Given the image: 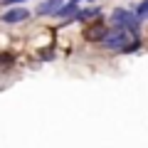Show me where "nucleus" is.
Masks as SVG:
<instances>
[{
	"instance_id": "obj_1",
	"label": "nucleus",
	"mask_w": 148,
	"mask_h": 148,
	"mask_svg": "<svg viewBox=\"0 0 148 148\" xmlns=\"http://www.w3.org/2000/svg\"><path fill=\"white\" fill-rule=\"evenodd\" d=\"M126 42H131V40H128V32L123 30V27H111V30L106 32V37L101 40V45H104L106 49H121Z\"/></svg>"
},
{
	"instance_id": "obj_2",
	"label": "nucleus",
	"mask_w": 148,
	"mask_h": 148,
	"mask_svg": "<svg viewBox=\"0 0 148 148\" xmlns=\"http://www.w3.org/2000/svg\"><path fill=\"white\" fill-rule=\"evenodd\" d=\"M27 17H30L27 8H10V10L3 12V22L5 25H17V22H25Z\"/></svg>"
},
{
	"instance_id": "obj_3",
	"label": "nucleus",
	"mask_w": 148,
	"mask_h": 148,
	"mask_svg": "<svg viewBox=\"0 0 148 148\" xmlns=\"http://www.w3.org/2000/svg\"><path fill=\"white\" fill-rule=\"evenodd\" d=\"M62 5H64V0H45V3H40V5H37L35 15H40V17L54 15V12H57V10H59Z\"/></svg>"
},
{
	"instance_id": "obj_4",
	"label": "nucleus",
	"mask_w": 148,
	"mask_h": 148,
	"mask_svg": "<svg viewBox=\"0 0 148 148\" xmlns=\"http://www.w3.org/2000/svg\"><path fill=\"white\" fill-rule=\"evenodd\" d=\"M106 32H109V27H104V25H91L89 30H84V40L86 42H101L106 37Z\"/></svg>"
},
{
	"instance_id": "obj_5",
	"label": "nucleus",
	"mask_w": 148,
	"mask_h": 148,
	"mask_svg": "<svg viewBox=\"0 0 148 148\" xmlns=\"http://www.w3.org/2000/svg\"><path fill=\"white\" fill-rule=\"evenodd\" d=\"M77 12H79V0H64V5L59 8L54 15L57 17H74Z\"/></svg>"
},
{
	"instance_id": "obj_6",
	"label": "nucleus",
	"mask_w": 148,
	"mask_h": 148,
	"mask_svg": "<svg viewBox=\"0 0 148 148\" xmlns=\"http://www.w3.org/2000/svg\"><path fill=\"white\" fill-rule=\"evenodd\" d=\"M99 15H101V8L91 5V8H86V10H79L74 15V20H91V17H99Z\"/></svg>"
},
{
	"instance_id": "obj_7",
	"label": "nucleus",
	"mask_w": 148,
	"mask_h": 148,
	"mask_svg": "<svg viewBox=\"0 0 148 148\" xmlns=\"http://www.w3.org/2000/svg\"><path fill=\"white\" fill-rule=\"evenodd\" d=\"M133 15H136L138 20H148V0H143L141 5L136 8V12H133Z\"/></svg>"
},
{
	"instance_id": "obj_8",
	"label": "nucleus",
	"mask_w": 148,
	"mask_h": 148,
	"mask_svg": "<svg viewBox=\"0 0 148 148\" xmlns=\"http://www.w3.org/2000/svg\"><path fill=\"white\" fill-rule=\"evenodd\" d=\"M138 47H141V42H138V40H133V42H126L121 49H119V52H123V54H131V52H138Z\"/></svg>"
},
{
	"instance_id": "obj_9",
	"label": "nucleus",
	"mask_w": 148,
	"mask_h": 148,
	"mask_svg": "<svg viewBox=\"0 0 148 148\" xmlns=\"http://www.w3.org/2000/svg\"><path fill=\"white\" fill-rule=\"evenodd\" d=\"M20 3H25V0H3L0 5H3V8H10V5H20Z\"/></svg>"
},
{
	"instance_id": "obj_10",
	"label": "nucleus",
	"mask_w": 148,
	"mask_h": 148,
	"mask_svg": "<svg viewBox=\"0 0 148 148\" xmlns=\"http://www.w3.org/2000/svg\"><path fill=\"white\" fill-rule=\"evenodd\" d=\"M0 64H12V54H0Z\"/></svg>"
},
{
	"instance_id": "obj_11",
	"label": "nucleus",
	"mask_w": 148,
	"mask_h": 148,
	"mask_svg": "<svg viewBox=\"0 0 148 148\" xmlns=\"http://www.w3.org/2000/svg\"><path fill=\"white\" fill-rule=\"evenodd\" d=\"M40 57H42V59H52V57H54V52H42Z\"/></svg>"
},
{
	"instance_id": "obj_12",
	"label": "nucleus",
	"mask_w": 148,
	"mask_h": 148,
	"mask_svg": "<svg viewBox=\"0 0 148 148\" xmlns=\"http://www.w3.org/2000/svg\"><path fill=\"white\" fill-rule=\"evenodd\" d=\"M89 3H94V0H89Z\"/></svg>"
}]
</instances>
